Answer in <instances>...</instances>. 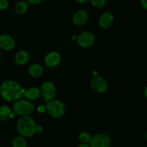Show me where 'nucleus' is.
<instances>
[{
	"instance_id": "nucleus-1",
	"label": "nucleus",
	"mask_w": 147,
	"mask_h": 147,
	"mask_svg": "<svg viewBox=\"0 0 147 147\" xmlns=\"http://www.w3.org/2000/svg\"><path fill=\"white\" fill-rule=\"evenodd\" d=\"M24 89L16 81L8 79L0 86V95L7 102H16L23 96Z\"/></svg>"
},
{
	"instance_id": "nucleus-2",
	"label": "nucleus",
	"mask_w": 147,
	"mask_h": 147,
	"mask_svg": "<svg viewBox=\"0 0 147 147\" xmlns=\"http://www.w3.org/2000/svg\"><path fill=\"white\" fill-rule=\"evenodd\" d=\"M36 124L34 118L30 115L21 116L17 123V131L20 135L28 138L36 133Z\"/></svg>"
},
{
	"instance_id": "nucleus-3",
	"label": "nucleus",
	"mask_w": 147,
	"mask_h": 147,
	"mask_svg": "<svg viewBox=\"0 0 147 147\" xmlns=\"http://www.w3.org/2000/svg\"><path fill=\"white\" fill-rule=\"evenodd\" d=\"M46 112L50 116L58 118L63 116L66 112V107L64 102L57 99H53L46 102Z\"/></svg>"
},
{
	"instance_id": "nucleus-4",
	"label": "nucleus",
	"mask_w": 147,
	"mask_h": 147,
	"mask_svg": "<svg viewBox=\"0 0 147 147\" xmlns=\"http://www.w3.org/2000/svg\"><path fill=\"white\" fill-rule=\"evenodd\" d=\"M34 110V105L28 99H20L14 102L13 105V111L16 115L20 116L30 115Z\"/></svg>"
},
{
	"instance_id": "nucleus-5",
	"label": "nucleus",
	"mask_w": 147,
	"mask_h": 147,
	"mask_svg": "<svg viewBox=\"0 0 147 147\" xmlns=\"http://www.w3.org/2000/svg\"><path fill=\"white\" fill-rule=\"evenodd\" d=\"M90 86L92 89L96 93L103 94L108 90L109 84L104 77L102 76L96 75L90 79Z\"/></svg>"
},
{
	"instance_id": "nucleus-6",
	"label": "nucleus",
	"mask_w": 147,
	"mask_h": 147,
	"mask_svg": "<svg viewBox=\"0 0 147 147\" xmlns=\"http://www.w3.org/2000/svg\"><path fill=\"white\" fill-rule=\"evenodd\" d=\"M76 40L78 45L80 47L83 48H88L94 45L96 42V37L91 32L84 31L78 35Z\"/></svg>"
},
{
	"instance_id": "nucleus-7",
	"label": "nucleus",
	"mask_w": 147,
	"mask_h": 147,
	"mask_svg": "<svg viewBox=\"0 0 147 147\" xmlns=\"http://www.w3.org/2000/svg\"><path fill=\"white\" fill-rule=\"evenodd\" d=\"M89 145L90 147H111V141L106 134L98 133L92 136Z\"/></svg>"
},
{
	"instance_id": "nucleus-8",
	"label": "nucleus",
	"mask_w": 147,
	"mask_h": 147,
	"mask_svg": "<svg viewBox=\"0 0 147 147\" xmlns=\"http://www.w3.org/2000/svg\"><path fill=\"white\" fill-rule=\"evenodd\" d=\"M41 95L46 102L54 99L56 96L57 89L54 84L51 82H45L40 87Z\"/></svg>"
},
{
	"instance_id": "nucleus-9",
	"label": "nucleus",
	"mask_w": 147,
	"mask_h": 147,
	"mask_svg": "<svg viewBox=\"0 0 147 147\" xmlns=\"http://www.w3.org/2000/svg\"><path fill=\"white\" fill-rule=\"evenodd\" d=\"M16 46L15 40L12 36L8 34H2L0 35V49L5 51L13 50Z\"/></svg>"
},
{
	"instance_id": "nucleus-10",
	"label": "nucleus",
	"mask_w": 147,
	"mask_h": 147,
	"mask_svg": "<svg viewBox=\"0 0 147 147\" xmlns=\"http://www.w3.org/2000/svg\"><path fill=\"white\" fill-rule=\"evenodd\" d=\"M61 56L57 51H50L45 57V63L47 67L54 68L60 64Z\"/></svg>"
},
{
	"instance_id": "nucleus-11",
	"label": "nucleus",
	"mask_w": 147,
	"mask_h": 147,
	"mask_svg": "<svg viewBox=\"0 0 147 147\" xmlns=\"http://www.w3.org/2000/svg\"><path fill=\"white\" fill-rule=\"evenodd\" d=\"M88 13L85 10H80L76 12L72 17V21L75 25L83 26L88 22Z\"/></svg>"
},
{
	"instance_id": "nucleus-12",
	"label": "nucleus",
	"mask_w": 147,
	"mask_h": 147,
	"mask_svg": "<svg viewBox=\"0 0 147 147\" xmlns=\"http://www.w3.org/2000/svg\"><path fill=\"white\" fill-rule=\"evenodd\" d=\"M114 22L113 14L110 12H105L100 14L98 19V24L101 28L108 29L112 26Z\"/></svg>"
},
{
	"instance_id": "nucleus-13",
	"label": "nucleus",
	"mask_w": 147,
	"mask_h": 147,
	"mask_svg": "<svg viewBox=\"0 0 147 147\" xmlns=\"http://www.w3.org/2000/svg\"><path fill=\"white\" fill-rule=\"evenodd\" d=\"M30 59V53L25 50H19L14 56V62L17 65L23 66L27 64Z\"/></svg>"
},
{
	"instance_id": "nucleus-14",
	"label": "nucleus",
	"mask_w": 147,
	"mask_h": 147,
	"mask_svg": "<svg viewBox=\"0 0 147 147\" xmlns=\"http://www.w3.org/2000/svg\"><path fill=\"white\" fill-rule=\"evenodd\" d=\"M23 96L26 99H28V100H35L41 96V92L39 88L36 86H32L24 90Z\"/></svg>"
},
{
	"instance_id": "nucleus-15",
	"label": "nucleus",
	"mask_w": 147,
	"mask_h": 147,
	"mask_svg": "<svg viewBox=\"0 0 147 147\" xmlns=\"http://www.w3.org/2000/svg\"><path fill=\"white\" fill-rule=\"evenodd\" d=\"M30 76L34 78H40L44 74V68L39 63H33L28 69Z\"/></svg>"
},
{
	"instance_id": "nucleus-16",
	"label": "nucleus",
	"mask_w": 147,
	"mask_h": 147,
	"mask_svg": "<svg viewBox=\"0 0 147 147\" xmlns=\"http://www.w3.org/2000/svg\"><path fill=\"white\" fill-rule=\"evenodd\" d=\"M29 6L30 4L27 2V0H22V1H19L17 4H15L14 7V10H15L16 13L18 14H24L28 11Z\"/></svg>"
},
{
	"instance_id": "nucleus-17",
	"label": "nucleus",
	"mask_w": 147,
	"mask_h": 147,
	"mask_svg": "<svg viewBox=\"0 0 147 147\" xmlns=\"http://www.w3.org/2000/svg\"><path fill=\"white\" fill-rule=\"evenodd\" d=\"M11 145L12 147H27V141L25 137L20 135L13 139Z\"/></svg>"
},
{
	"instance_id": "nucleus-18",
	"label": "nucleus",
	"mask_w": 147,
	"mask_h": 147,
	"mask_svg": "<svg viewBox=\"0 0 147 147\" xmlns=\"http://www.w3.org/2000/svg\"><path fill=\"white\" fill-rule=\"evenodd\" d=\"M92 138V135L90 133L87 131H82L79 133L78 139L81 144H90V140Z\"/></svg>"
},
{
	"instance_id": "nucleus-19",
	"label": "nucleus",
	"mask_w": 147,
	"mask_h": 147,
	"mask_svg": "<svg viewBox=\"0 0 147 147\" xmlns=\"http://www.w3.org/2000/svg\"><path fill=\"white\" fill-rule=\"evenodd\" d=\"M11 112V109L7 105L0 106V119H7L8 117H9Z\"/></svg>"
},
{
	"instance_id": "nucleus-20",
	"label": "nucleus",
	"mask_w": 147,
	"mask_h": 147,
	"mask_svg": "<svg viewBox=\"0 0 147 147\" xmlns=\"http://www.w3.org/2000/svg\"><path fill=\"white\" fill-rule=\"evenodd\" d=\"M90 2L93 7L100 9L106 5V0H90Z\"/></svg>"
},
{
	"instance_id": "nucleus-21",
	"label": "nucleus",
	"mask_w": 147,
	"mask_h": 147,
	"mask_svg": "<svg viewBox=\"0 0 147 147\" xmlns=\"http://www.w3.org/2000/svg\"><path fill=\"white\" fill-rule=\"evenodd\" d=\"M9 7L8 0H0V10H5Z\"/></svg>"
},
{
	"instance_id": "nucleus-22",
	"label": "nucleus",
	"mask_w": 147,
	"mask_h": 147,
	"mask_svg": "<svg viewBox=\"0 0 147 147\" xmlns=\"http://www.w3.org/2000/svg\"><path fill=\"white\" fill-rule=\"evenodd\" d=\"M27 1L30 4L36 5V4H40L42 3L45 0H27Z\"/></svg>"
},
{
	"instance_id": "nucleus-23",
	"label": "nucleus",
	"mask_w": 147,
	"mask_h": 147,
	"mask_svg": "<svg viewBox=\"0 0 147 147\" xmlns=\"http://www.w3.org/2000/svg\"><path fill=\"white\" fill-rule=\"evenodd\" d=\"M37 111H38L40 113H44L46 112V108L45 105H40V106L37 108Z\"/></svg>"
},
{
	"instance_id": "nucleus-24",
	"label": "nucleus",
	"mask_w": 147,
	"mask_h": 147,
	"mask_svg": "<svg viewBox=\"0 0 147 147\" xmlns=\"http://www.w3.org/2000/svg\"><path fill=\"white\" fill-rule=\"evenodd\" d=\"M140 3L142 7H143L144 10H147V0H140Z\"/></svg>"
},
{
	"instance_id": "nucleus-25",
	"label": "nucleus",
	"mask_w": 147,
	"mask_h": 147,
	"mask_svg": "<svg viewBox=\"0 0 147 147\" xmlns=\"http://www.w3.org/2000/svg\"><path fill=\"white\" fill-rule=\"evenodd\" d=\"M42 131H43V127L40 125H37V126H36V133H42Z\"/></svg>"
},
{
	"instance_id": "nucleus-26",
	"label": "nucleus",
	"mask_w": 147,
	"mask_h": 147,
	"mask_svg": "<svg viewBox=\"0 0 147 147\" xmlns=\"http://www.w3.org/2000/svg\"><path fill=\"white\" fill-rule=\"evenodd\" d=\"M76 1L80 4H87V3L90 2V0H76Z\"/></svg>"
},
{
	"instance_id": "nucleus-27",
	"label": "nucleus",
	"mask_w": 147,
	"mask_h": 147,
	"mask_svg": "<svg viewBox=\"0 0 147 147\" xmlns=\"http://www.w3.org/2000/svg\"><path fill=\"white\" fill-rule=\"evenodd\" d=\"M77 147H90L88 144H80Z\"/></svg>"
},
{
	"instance_id": "nucleus-28",
	"label": "nucleus",
	"mask_w": 147,
	"mask_h": 147,
	"mask_svg": "<svg viewBox=\"0 0 147 147\" xmlns=\"http://www.w3.org/2000/svg\"><path fill=\"white\" fill-rule=\"evenodd\" d=\"M144 97L147 99V85L146 86V87H145L144 91Z\"/></svg>"
},
{
	"instance_id": "nucleus-29",
	"label": "nucleus",
	"mask_w": 147,
	"mask_h": 147,
	"mask_svg": "<svg viewBox=\"0 0 147 147\" xmlns=\"http://www.w3.org/2000/svg\"><path fill=\"white\" fill-rule=\"evenodd\" d=\"M146 140H147V131H146Z\"/></svg>"
},
{
	"instance_id": "nucleus-30",
	"label": "nucleus",
	"mask_w": 147,
	"mask_h": 147,
	"mask_svg": "<svg viewBox=\"0 0 147 147\" xmlns=\"http://www.w3.org/2000/svg\"><path fill=\"white\" fill-rule=\"evenodd\" d=\"M0 55H1V52H0Z\"/></svg>"
}]
</instances>
